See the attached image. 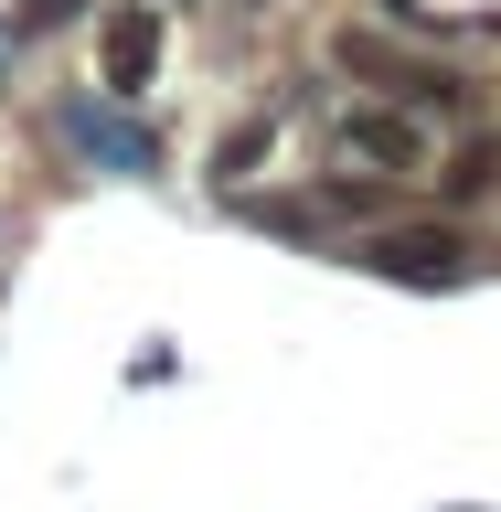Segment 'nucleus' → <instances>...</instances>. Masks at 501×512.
Here are the masks:
<instances>
[{"instance_id":"nucleus-1","label":"nucleus","mask_w":501,"mask_h":512,"mask_svg":"<svg viewBox=\"0 0 501 512\" xmlns=\"http://www.w3.org/2000/svg\"><path fill=\"white\" fill-rule=\"evenodd\" d=\"M331 64H342L352 86H374L384 107H416V118H470V107H480L470 64L427 54V43H395V32H374V22H352L342 43H331Z\"/></svg>"},{"instance_id":"nucleus-2","label":"nucleus","mask_w":501,"mask_h":512,"mask_svg":"<svg viewBox=\"0 0 501 512\" xmlns=\"http://www.w3.org/2000/svg\"><path fill=\"white\" fill-rule=\"evenodd\" d=\"M352 256H363L374 278H395V288H459L480 267V246L459 224H384V235H363Z\"/></svg>"},{"instance_id":"nucleus-3","label":"nucleus","mask_w":501,"mask_h":512,"mask_svg":"<svg viewBox=\"0 0 501 512\" xmlns=\"http://www.w3.org/2000/svg\"><path fill=\"white\" fill-rule=\"evenodd\" d=\"M331 139H342V160H363V171H384V182H416L427 171V118L416 107H342L331 118Z\"/></svg>"},{"instance_id":"nucleus-4","label":"nucleus","mask_w":501,"mask_h":512,"mask_svg":"<svg viewBox=\"0 0 501 512\" xmlns=\"http://www.w3.org/2000/svg\"><path fill=\"white\" fill-rule=\"evenodd\" d=\"M150 64H160V11L139 0V11H118V22H107V54H96V96H107V107H139Z\"/></svg>"},{"instance_id":"nucleus-5","label":"nucleus","mask_w":501,"mask_h":512,"mask_svg":"<svg viewBox=\"0 0 501 512\" xmlns=\"http://www.w3.org/2000/svg\"><path fill=\"white\" fill-rule=\"evenodd\" d=\"M64 139H75L96 171H150V128L107 118V107H64Z\"/></svg>"},{"instance_id":"nucleus-6","label":"nucleus","mask_w":501,"mask_h":512,"mask_svg":"<svg viewBox=\"0 0 501 512\" xmlns=\"http://www.w3.org/2000/svg\"><path fill=\"white\" fill-rule=\"evenodd\" d=\"M501 192V139H470V150L438 171V203H491Z\"/></svg>"},{"instance_id":"nucleus-7","label":"nucleus","mask_w":501,"mask_h":512,"mask_svg":"<svg viewBox=\"0 0 501 512\" xmlns=\"http://www.w3.org/2000/svg\"><path fill=\"white\" fill-rule=\"evenodd\" d=\"M267 150H278V107H267V118H246L235 139H214V182H246Z\"/></svg>"}]
</instances>
